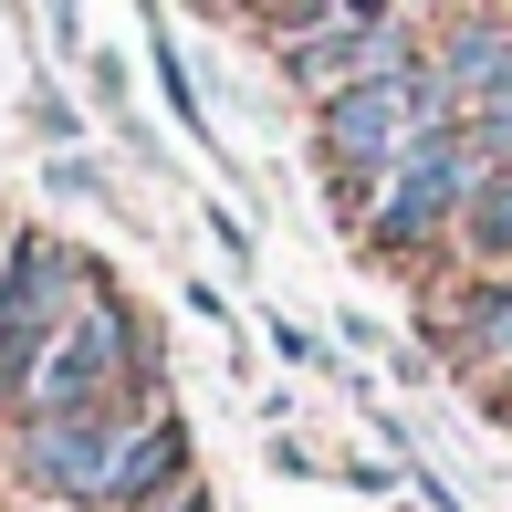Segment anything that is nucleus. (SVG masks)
I'll use <instances>...</instances> for the list:
<instances>
[{"label":"nucleus","instance_id":"obj_1","mask_svg":"<svg viewBox=\"0 0 512 512\" xmlns=\"http://www.w3.org/2000/svg\"><path fill=\"white\" fill-rule=\"evenodd\" d=\"M95 283H105V272L84 262L74 241H53V230H11V251H0V408H21L42 345L63 335V314H74Z\"/></svg>","mask_w":512,"mask_h":512},{"label":"nucleus","instance_id":"obj_2","mask_svg":"<svg viewBox=\"0 0 512 512\" xmlns=\"http://www.w3.org/2000/svg\"><path fill=\"white\" fill-rule=\"evenodd\" d=\"M471 178H481V157H471V136H460V126L418 136L398 168H387V199H377V220H366L356 241L377 251V262H429V251L460 230V199H471Z\"/></svg>","mask_w":512,"mask_h":512},{"label":"nucleus","instance_id":"obj_3","mask_svg":"<svg viewBox=\"0 0 512 512\" xmlns=\"http://www.w3.org/2000/svg\"><path fill=\"white\" fill-rule=\"evenodd\" d=\"M126 429L136 408H84V418H21L11 429V481L53 512H95L115 460H126Z\"/></svg>","mask_w":512,"mask_h":512},{"label":"nucleus","instance_id":"obj_4","mask_svg":"<svg viewBox=\"0 0 512 512\" xmlns=\"http://www.w3.org/2000/svg\"><path fill=\"white\" fill-rule=\"evenodd\" d=\"M418 63H429V53H418ZM418 63H408V74H377V84H345V95L314 105L324 168H398L418 136H439L429 95H418Z\"/></svg>","mask_w":512,"mask_h":512},{"label":"nucleus","instance_id":"obj_5","mask_svg":"<svg viewBox=\"0 0 512 512\" xmlns=\"http://www.w3.org/2000/svg\"><path fill=\"white\" fill-rule=\"evenodd\" d=\"M178 481H199V471H189V418H178V408H147V418L126 429V460H115V481H105L95 512H157Z\"/></svg>","mask_w":512,"mask_h":512},{"label":"nucleus","instance_id":"obj_6","mask_svg":"<svg viewBox=\"0 0 512 512\" xmlns=\"http://www.w3.org/2000/svg\"><path fill=\"white\" fill-rule=\"evenodd\" d=\"M439 345H450L460 377H512V272H481V283L439 314Z\"/></svg>","mask_w":512,"mask_h":512},{"label":"nucleus","instance_id":"obj_7","mask_svg":"<svg viewBox=\"0 0 512 512\" xmlns=\"http://www.w3.org/2000/svg\"><path fill=\"white\" fill-rule=\"evenodd\" d=\"M429 74L450 84V105H460V115L492 105V95H512V21H460V32L429 53Z\"/></svg>","mask_w":512,"mask_h":512},{"label":"nucleus","instance_id":"obj_8","mask_svg":"<svg viewBox=\"0 0 512 512\" xmlns=\"http://www.w3.org/2000/svg\"><path fill=\"white\" fill-rule=\"evenodd\" d=\"M460 262L471 272H512V168H481L471 199H460Z\"/></svg>","mask_w":512,"mask_h":512},{"label":"nucleus","instance_id":"obj_9","mask_svg":"<svg viewBox=\"0 0 512 512\" xmlns=\"http://www.w3.org/2000/svg\"><path fill=\"white\" fill-rule=\"evenodd\" d=\"M21 126H32L42 147H74L84 115H74V95H63V84H32V95H21Z\"/></svg>","mask_w":512,"mask_h":512},{"label":"nucleus","instance_id":"obj_10","mask_svg":"<svg viewBox=\"0 0 512 512\" xmlns=\"http://www.w3.org/2000/svg\"><path fill=\"white\" fill-rule=\"evenodd\" d=\"M157 95L178 105V136H199V147H209V105H199V84H189V63H178V42H157Z\"/></svg>","mask_w":512,"mask_h":512},{"label":"nucleus","instance_id":"obj_11","mask_svg":"<svg viewBox=\"0 0 512 512\" xmlns=\"http://www.w3.org/2000/svg\"><path fill=\"white\" fill-rule=\"evenodd\" d=\"M42 189H53V199H105V157L53 147V157H42Z\"/></svg>","mask_w":512,"mask_h":512},{"label":"nucleus","instance_id":"obj_12","mask_svg":"<svg viewBox=\"0 0 512 512\" xmlns=\"http://www.w3.org/2000/svg\"><path fill=\"white\" fill-rule=\"evenodd\" d=\"M262 335H272V356H283V366H324V345L304 335V324H283V314H272V324H262Z\"/></svg>","mask_w":512,"mask_h":512},{"label":"nucleus","instance_id":"obj_13","mask_svg":"<svg viewBox=\"0 0 512 512\" xmlns=\"http://www.w3.org/2000/svg\"><path fill=\"white\" fill-rule=\"evenodd\" d=\"M199 220H209V241H220V251H230V262H251V230H241V220H230V209H199Z\"/></svg>","mask_w":512,"mask_h":512},{"label":"nucleus","instance_id":"obj_14","mask_svg":"<svg viewBox=\"0 0 512 512\" xmlns=\"http://www.w3.org/2000/svg\"><path fill=\"white\" fill-rule=\"evenodd\" d=\"M42 11H53V42H63V53H84V11H74V0H42Z\"/></svg>","mask_w":512,"mask_h":512},{"label":"nucleus","instance_id":"obj_15","mask_svg":"<svg viewBox=\"0 0 512 512\" xmlns=\"http://www.w3.org/2000/svg\"><path fill=\"white\" fill-rule=\"evenodd\" d=\"M157 512H220V502H209V481H178V492L157 502Z\"/></svg>","mask_w":512,"mask_h":512},{"label":"nucleus","instance_id":"obj_16","mask_svg":"<svg viewBox=\"0 0 512 512\" xmlns=\"http://www.w3.org/2000/svg\"><path fill=\"white\" fill-rule=\"evenodd\" d=\"M262 11H283V0H262Z\"/></svg>","mask_w":512,"mask_h":512},{"label":"nucleus","instance_id":"obj_17","mask_svg":"<svg viewBox=\"0 0 512 512\" xmlns=\"http://www.w3.org/2000/svg\"><path fill=\"white\" fill-rule=\"evenodd\" d=\"M398 11H408V0H398Z\"/></svg>","mask_w":512,"mask_h":512}]
</instances>
